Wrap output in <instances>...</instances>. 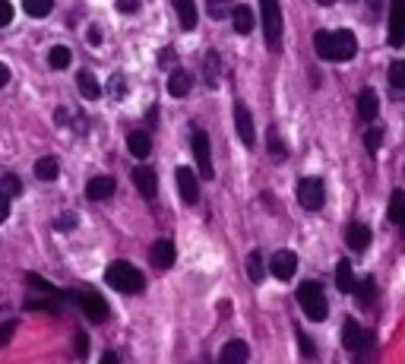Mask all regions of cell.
I'll return each instance as SVG.
<instances>
[{
  "label": "cell",
  "instance_id": "cell-1",
  "mask_svg": "<svg viewBox=\"0 0 405 364\" xmlns=\"http://www.w3.org/2000/svg\"><path fill=\"white\" fill-rule=\"evenodd\" d=\"M314 48L323 60H352L358 51V39L348 29H335V32H316L314 35Z\"/></svg>",
  "mask_w": 405,
  "mask_h": 364
},
{
  "label": "cell",
  "instance_id": "cell-2",
  "mask_svg": "<svg viewBox=\"0 0 405 364\" xmlns=\"http://www.w3.org/2000/svg\"><path fill=\"white\" fill-rule=\"evenodd\" d=\"M105 282L114 288V292H124V294H136V292H143V288H146L143 273H139L133 263H127V260L111 263L108 273H105Z\"/></svg>",
  "mask_w": 405,
  "mask_h": 364
},
{
  "label": "cell",
  "instance_id": "cell-3",
  "mask_svg": "<svg viewBox=\"0 0 405 364\" xmlns=\"http://www.w3.org/2000/svg\"><path fill=\"white\" fill-rule=\"evenodd\" d=\"M297 304H301L304 317L316 320V323L326 320V313H329V301H326V294H323L320 282H304V285L297 288Z\"/></svg>",
  "mask_w": 405,
  "mask_h": 364
},
{
  "label": "cell",
  "instance_id": "cell-4",
  "mask_svg": "<svg viewBox=\"0 0 405 364\" xmlns=\"http://www.w3.org/2000/svg\"><path fill=\"white\" fill-rule=\"evenodd\" d=\"M259 13H263L266 45H269V51H278V45H282V10H278V0H259Z\"/></svg>",
  "mask_w": 405,
  "mask_h": 364
},
{
  "label": "cell",
  "instance_id": "cell-5",
  "mask_svg": "<svg viewBox=\"0 0 405 364\" xmlns=\"http://www.w3.org/2000/svg\"><path fill=\"white\" fill-rule=\"evenodd\" d=\"M295 197H297V203H301V209L316 212V209L323 206V200H326V193H323V181H320V178H304V181H297Z\"/></svg>",
  "mask_w": 405,
  "mask_h": 364
},
{
  "label": "cell",
  "instance_id": "cell-6",
  "mask_svg": "<svg viewBox=\"0 0 405 364\" xmlns=\"http://www.w3.org/2000/svg\"><path fill=\"white\" fill-rule=\"evenodd\" d=\"M193 155H196V165H200L202 181H212L215 168H212V152H209V134L206 130H193Z\"/></svg>",
  "mask_w": 405,
  "mask_h": 364
},
{
  "label": "cell",
  "instance_id": "cell-7",
  "mask_svg": "<svg viewBox=\"0 0 405 364\" xmlns=\"http://www.w3.org/2000/svg\"><path fill=\"white\" fill-rule=\"evenodd\" d=\"M295 269H297L295 250H276V256L269 260V275H276L278 282H291Z\"/></svg>",
  "mask_w": 405,
  "mask_h": 364
},
{
  "label": "cell",
  "instance_id": "cell-8",
  "mask_svg": "<svg viewBox=\"0 0 405 364\" xmlns=\"http://www.w3.org/2000/svg\"><path fill=\"white\" fill-rule=\"evenodd\" d=\"M390 45H405V0H390Z\"/></svg>",
  "mask_w": 405,
  "mask_h": 364
},
{
  "label": "cell",
  "instance_id": "cell-9",
  "mask_svg": "<svg viewBox=\"0 0 405 364\" xmlns=\"http://www.w3.org/2000/svg\"><path fill=\"white\" fill-rule=\"evenodd\" d=\"M174 181H177V193L187 206H193L200 200V178H196L190 168H177L174 171Z\"/></svg>",
  "mask_w": 405,
  "mask_h": 364
},
{
  "label": "cell",
  "instance_id": "cell-10",
  "mask_svg": "<svg viewBox=\"0 0 405 364\" xmlns=\"http://www.w3.org/2000/svg\"><path fill=\"white\" fill-rule=\"evenodd\" d=\"M73 301L82 307V313H86L89 320H95V323L108 320V304L98 298V294H92V292H79V294H73Z\"/></svg>",
  "mask_w": 405,
  "mask_h": 364
},
{
  "label": "cell",
  "instance_id": "cell-11",
  "mask_svg": "<svg viewBox=\"0 0 405 364\" xmlns=\"http://www.w3.org/2000/svg\"><path fill=\"white\" fill-rule=\"evenodd\" d=\"M114 190H117V181L111 178V174H95L92 181L86 184V197L92 200V203H101V200H111Z\"/></svg>",
  "mask_w": 405,
  "mask_h": 364
},
{
  "label": "cell",
  "instance_id": "cell-12",
  "mask_svg": "<svg viewBox=\"0 0 405 364\" xmlns=\"http://www.w3.org/2000/svg\"><path fill=\"white\" fill-rule=\"evenodd\" d=\"M348 355H352V364H373V358H377V336L367 330L364 336L358 339V345L348 349Z\"/></svg>",
  "mask_w": 405,
  "mask_h": 364
},
{
  "label": "cell",
  "instance_id": "cell-13",
  "mask_svg": "<svg viewBox=\"0 0 405 364\" xmlns=\"http://www.w3.org/2000/svg\"><path fill=\"white\" fill-rule=\"evenodd\" d=\"M149 260H152V266H155V269H171V266H174V260H177L174 244L165 241V238H162V241H155L149 247Z\"/></svg>",
  "mask_w": 405,
  "mask_h": 364
},
{
  "label": "cell",
  "instance_id": "cell-14",
  "mask_svg": "<svg viewBox=\"0 0 405 364\" xmlns=\"http://www.w3.org/2000/svg\"><path fill=\"white\" fill-rule=\"evenodd\" d=\"M234 127H238V136L244 146H253L257 140V127H253V115L244 108V105H234Z\"/></svg>",
  "mask_w": 405,
  "mask_h": 364
},
{
  "label": "cell",
  "instance_id": "cell-15",
  "mask_svg": "<svg viewBox=\"0 0 405 364\" xmlns=\"http://www.w3.org/2000/svg\"><path fill=\"white\" fill-rule=\"evenodd\" d=\"M247 358H250V349L244 339H231L219 349V364H247Z\"/></svg>",
  "mask_w": 405,
  "mask_h": 364
},
{
  "label": "cell",
  "instance_id": "cell-16",
  "mask_svg": "<svg viewBox=\"0 0 405 364\" xmlns=\"http://www.w3.org/2000/svg\"><path fill=\"white\" fill-rule=\"evenodd\" d=\"M133 184H136V190L143 193L146 200H152V197H155V190H158V178H155V171H152V168H146V165L133 168Z\"/></svg>",
  "mask_w": 405,
  "mask_h": 364
},
{
  "label": "cell",
  "instance_id": "cell-17",
  "mask_svg": "<svg viewBox=\"0 0 405 364\" xmlns=\"http://www.w3.org/2000/svg\"><path fill=\"white\" fill-rule=\"evenodd\" d=\"M127 149H130V155H136V159H146V155L152 152V136L146 134V130H130V134H127Z\"/></svg>",
  "mask_w": 405,
  "mask_h": 364
},
{
  "label": "cell",
  "instance_id": "cell-18",
  "mask_svg": "<svg viewBox=\"0 0 405 364\" xmlns=\"http://www.w3.org/2000/svg\"><path fill=\"white\" fill-rule=\"evenodd\" d=\"M377 111H380L377 92H373V89H361V96H358V117L371 124L373 117H377Z\"/></svg>",
  "mask_w": 405,
  "mask_h": 364
},
{
  "label": "cell",
  "instance_id": "cell-19",
  "mask_svg": "<svg viewBox=\"0 0 405 364\" xmlns=\"http://www.w3.org/2000/svg\"><path fill=\"white\" fill-rule=\"evenodd\" d=\"M345 244L352 250H367V244H371V228L361 222H352L345 231Z\"/></svg>",
  "mask_w": 405,
  "mask_h": 364
},
{
  "label": "cell",
  "instance_id": "cell-20",
  "mask_svg": "<svg viewBox=\"0 0 405 364\" xmlns=\"http://www.w3.org/2000/svg\"><path fill=\"white\" fill-rule=\"evenodd\" d=\"M190 89H193V77H190L187 70H174L168 77V92L174 98H184V96H190Z\"/></svg>",
  "mask_w": 405,
  "mask_h": 364
},
{
  "label": "cell",
  "instance_id": "cell-21",
  "mask_svg": "<svg viewBox=\"0 0 405 364\" xmlns=\"http://www.w3.org/2000/svg\"><path fill=\"white\" fill-rule=\"evenodd\" d=\"M174 10H177V20H181L184 32H193L196 29V4L193 0H174Z\"/></svg>",
  "mask_w": 405,
  "mask_h": 364
},
{
  "label": "cell",
  "instance_id": "cell-22",
  "mask_svg": "<svg viewBox=\"0 0 405 364\" xmlns=\"http://www.w3.org/2000/svg\"><path fill=\"white\" fill-rule=\"evenodd\" d=\"M76 89H79L82 98H89V102L101 96L98 79H95V73H89V70H79V73H76Z\"/></svg>",
  "mask_w": 405,
  "mask_h": 364
},
{
  "label": "cell",
  "instance_id": "cell-23",
  "mask_svg": "<svg viewBox=\"0 0 405 364\" xmlns=\"http://www.w3.org/2000/svg\"><path fill=\"white\" fill-rule=\"evenodd\" d=\"M57 174H60V162L54 159V155H44V159L35 162V178L38 181H57Z\"/></svg>",
  "mask_w": 405,
  "mask_h": 364
},
{
  "label": "cell",
  "instance_id": "cell-24",
  "mask_svg": "<svg viewBox=\"0 0 405 364\" xmlns=\"http://www.w3.org/2000/svg\"><path fill=\"white\" fill-rule=\"evenodd\" d=\"M354 298H358L361 307H373V301H377V285H373V279H361L354 282Z\"/></svg>",
  "mask_w": 405,
  "mask_h": 364
},
{
  "label": "cell",
  "instance_id": "cell-25",
  "mask_svg": "<svg viewBox=\"0 0 405 364\" xmlns=\"http://www.w3.org/2000/svg\"><path fill=\"white\" fill-rule=\"evenodd\" d=\"M231 22L234 29H238L240 35H247L253 29V10L244 7V4H238V7H231Z\"/></svg>",
  "mask_w": 405,
  "mask_h": 364
},
{
  "label": "cell",
  "instance_id": "cell-26",
  "mask_svg": "<svg viewBox=\"0 0 405 364\" xmlns=\"http://www.w3.org/2000/svg\"><path fill=\"white\" fill-rule=\"evenodd\" d=\"M390 219L402 228V235H405V193L402 190H392V197H390Z\"/></svg>",
  "mask_w": 405,
  "mask_h": 364
},
{
  "label": "cell",
  "instance_id": "cell-27",
  "mask_svg": "<svg viewBox=\"0 0 405 364\" xmlns=\"http://www.w3.org/2000/svg\"><path fill=\"white\" fill-rule=\"evenodd\" d=\"M335 288H339V292H352V288H354L352 263H348V260H339V266H335Z\"/></svg>",
  "mask_w": 405,
  "mask_h": 364
},
{
  "label": "cell",
  "instance_id": "cell-28",
  "mask_svg": "<svg viewBox=\"0 0 405 364\" xmlns=\"http://www.w3.org/2000/svg\"><path fill=\"white\" fill-rule=\"evenodd\" d=\"M22 193V181L16 178V174H0V197L13 200Z\"/></svg>",
  "mask_w": 405,
  "mask_h": 364
},
{
  "label": "cell",
  "instance_id": "cell-29",
  "mask_svg": "<svg viewBox=\"0 0 405 364\" xmlns=\"http://www.w3.org/2000/svg\"><path fill=\"white\" fill-rule=\"evenodd\" d=\"M70 60H73V54H70V48H63V45L51 48V54H48V64L54 67V70H67V67H70Z\"/></svg>",
  "mask_w": 405,
  "mask_h": 364
},
{
  "label": "cell",
  "instance_id": "cell-30",
  "mask_svg": "<svg viewBox=\"0 0 405 364\" xmlns=\"http://www.w3.org/2000/svg\"><path fill=\"white\" fill-rule=\"evenodd\" d=\"M247 279L250 282H263L266 279V269H263V256L253 250L250 256H247Z\"/></svg>",
  "mask_w": 405,
  "mask_h": 364
},
{
  "label": "cell",
  "instance_id": "cell-31",
  "mask_svg": "<svg viewBox=\"0 0 405 364\" xmlns=\"http://www.w3.org/2000/svg\"><path fill=\"white\" fill-rule=\"evenodd\" d=\"M364 326H358L354 320H345V326H342V342H345V349H352V345H358V339L364 336Z\"/></svg>",
  "mask_w": 405,
  "mask_h": 364
},
{
  "label": "cell",
  "instance_id": "cell-32",
  "mask_svg": "<svg viewBox=\"0 0 405 364\" xmlns=\"http://www.w3.org/2000/svg\"><path fill=\"white\" fill-rule=\"evenodd\" d=\"M22 10L29 16H48L54 10V0H22Z\"/></svg>",
  "mask_w": 405,
  "mask_h": 364
},
{
  "label": "cell",
  "instance_id": "cell-33",
  "mask_svg": "<svg viewBox=\"0 0 405 364\" xmlns=\"http://www.w3.org/2000/svg\"><path fill=\"white\" fill-rule=\"evenodd\" d=\"M269 159H272V162H285V159H288V149H285L282 136H278L276 130L269 134Z\"/></svg>",
  "mask_w": 405,
  "mask_h": 364
},
{
  "label": "cell",
  "instance_id": "cell-34",
  "mask_svg": "<svg viewBox=\"0 0 405 364\" xmlns=\"http://www.w3.org/2000/svg\"><path fill=\"white\" fill-rule=\"evenodd\" d=\"M202 73H206L209 86H219V54H215V51L206 54V67H202Z\"/></svg>",
  "mask_w": 405,
  "mask_h": 364
},
{
  "label": "cell",
  "instance_id": "cell-35",
  "mask_svg": "<svg viewBox=\"0 0 405 364\" xmlns=\"http://www.w3.org/2000/svg\"><path fill=\"white\" fill-rule=\"evenodd\" d=\"M390 86L392 89H405V60H392L390 64Z\"/></svg>",
  "mask_w": 405,
  "mask_h": 364
},
{
  "label": "cell",
  "instance_id": "cell-36",
  "mask_svg": "<svg viewBox=\"0 0 405 364\" xmlns=\"http://www.w3.org/2000/svg\"><path fill=\"white\" fill-rule=\"evenodd\" d=\"M228 10H231V0H206V13L212 20H225Z\"/></svg>",
  "mask_w": 405,
  "mask_h": 364
},
{
  "label": "cell",
  "instance_id": "cell-37",
  "mask_svg": "<svg viewBox=\"0 0 405 364\" xmlns=\"http://www.w3.org/2000/svg\"><path fill=\"white\" fill-rule=\"evenodd\" d=\"M380 143H383V130H380V127H371V130L364 134V146H367V152H377Z\"/></svg>",
  "mask_w": 405,
  "mask_h": 364
},
{
  "label": "cell",
  "instance_id": "cell-38",
  "mask_svg": "<svg viewBox=\"0 0 405 364\" xmlns=\"http://www.w3.org/2000/svg\"><path fill=\"white\" fill-rule=\"evenodd\" d=\"M13 332H16V320H4V323H0V345L10 342Z\"/></svg>",
  "mask_w": 405,
  "mask_h": 364
},
{
  "label": "cell",
  "instance_id": "cell-39",
  "mask_svg": "<svg viewBox=\"0 0 405 364\" xmlns=\"http://www.w3.org/2000/svg\"><path fill=\"white\" fill-rule=\"evenodd\" d=\"M10 22H13V4L10 0H0V29L10 26Z\"/></svg>",
  "mask_w": 405,
  "mask_h": 364
},
{
  "label": "cell",
  "instance_id": "cell-40",
  "mask_svg": "<svg viewBox=\"0 0 405 364\" xmlns=\"http://www.w3.org/2000/svg\"><path fill=\"white\" fill-rule=\"evenodd\" d=\"M297 345H301V355L304 358H316V349H314V342H310L304 332H297Z\"/></svg>",
  "mask_w": 405,
  "mask_h": 364
},
{
  "label": "cell",
  "instance_id": "cell-41",
  "mask_svg": "<svg viewBox=\"0 0 405 364\" xmlns=\"http://www.w3.org/2000/svg\"><path fill=\"white\" fill-rule=\"evenodd\" d=\"M124 89H127V86H124V77H120V73H114V77H111V96L120 98V96H124Z\"/></svg>",
  "mask_w": 405,
  "mask_h": 364
},
{
  "label": "cell",
  "instance_id": "cell-42",
  "mask_svg": "<svg viewBox=\"0 0 405 364\" xmlns=\"http://www.w3.org/2000/svg\"><path fill=\"white\" fill-rule=\"evenodd\" d=\"M89 355V339H86V332H79L76 336V358H86Z\"/></svg>",
  "mask_w": 405,
  "mask_h": 364
},
{
  "label": "cell",
  "instance_id": "cell-43",
  "mask_svg": "<svg viewBox=\"0 0 405 364\" xmlns=\"http://www.w3.org/2000/svg\"><path fill=\"white\" fill-rule=\"evenodd\" d=\"M117 10H120V13H136L139 0H117Z\"/></svg>",
  "mask_w": 405,
  "mask_h": 364
},
{
  "label": "cell",
  "instance_id": "cell-44",
  "mask_svg": "<svg viewBox=\"0 0 405 364\" xmlns=\"http://www.w3.org/2000/svg\"><path fill=\"white\" fill-rule=\"evenodd\" d=\"M76 225V216H60L57 219V231H70Z\"/></svg>",
  "mask_w": 405,
  "mask_h": 364
},
{
  "label": "cell",
  "instance_id": "cell-45",
  "mask_svg": "<svg viewBox=\"0 0 405 364\" xmlns=\"http://www.w3.org/2000/svg\"><path fill=\"white\" fill-rule=\"evenodd\" d=\"M98 364H120L117 351H105V355H101V361H98Z\"/></svg>",
  "mask_w": 405,
  "mask_h": 364
},
{
  "label": "cell",
  "instance_id": "cell-46",
  "mask_svg": "<svg viewBox=\"0 0 405 364\" xmlns=\"http://www.w3.org/2000/svg\"><path fill=\"white\" fill-rule=\"evenodd\" d=\"M6 216H10V200H6V197H0V222H4Z\"/></svg>",
  "mask_w": 405,
  "mask_h": 364
},
{
  "label": "cell",
  "instance_id": "cell-47",
  "mask_svg": "<svg viewBox=\"0 0 405 364\" xmlns=\"http://www.w3.org/2000/svg\"><path fill=\"white\" fill-rule=\"evenodd\" d=\"M6 83H10V70H6V64L0 60V89H4Z\"/></svg>",
  "mask_w": 405,
  "mask_h": 364
},
{
  "label": "cell",
  "instance_id": "cell-48",
  "mask_svg": "<svg viewBox=\"0 0 405 364\" xmlns=\"http://www.w3.org/2000/svg\"><path fill=\"white\" fill-rule=\"evenodd\" d=\"M89 39H92V45H98V41H101V32H98V29H92V32H89Z\"/></svg>",
  "mask_w": 405,
  "mask_h": 364
},
{
  "label": "cell",
  "instance_id": "cell-49",
  "mask_svg": "<svg viewBox=\"0 0 405 364\" xmlns=\"http://www.w3.org/2000/svg\"><path fill=\"white\" fill-rule=\"evenodd\" d=\"M316 4H320V7H333L335 0H316Z\"/></svg>",
  "mask_w": 405,
  "mask_h": 364
}]
</instances>
